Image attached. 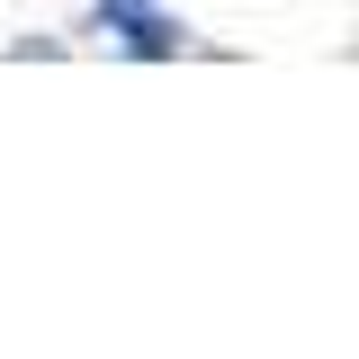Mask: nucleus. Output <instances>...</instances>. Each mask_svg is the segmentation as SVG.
I'll use <instances>...</instances> for the list:
<instances>
[{
    "mask_svg": "<svg viewBox=\"0 0 359 359\" xmlns=\"http://www.w3.org/2000/svg\"><path fill=\"white\" fill-rule=\"evenodd\" d=\"M99 27L126 45V54H144V63H162V54L189 45V27H180L162 0H99Z\"/></svg>",
    "mask_w": 359,
    "mask_h": 359,
    "instance_id": "obj_1",
    "label": "nucleus"
}]
</instances>
